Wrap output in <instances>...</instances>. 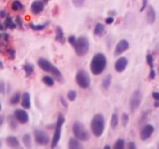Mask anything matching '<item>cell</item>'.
<instances>
[{"instance_id": "6da1fadb", "label": "cell", "mask_w": 159, "mask_h": 149, "mask_svg": "<svg viewBox=\"0 0 159 149\" xmlns=\"http://www.w3.org/2000/svg\"><path fill=\"white\" fill-rule=\"evenodd\" d=\"M107 60L105 54L102 53H97L93 57L90 63V70L94 75H99L102 74L107 67Z\"/></svg>"}, {"instance_id": "7a4b0ae2", "label": "cell", "mask_w": 159, "mask_h": 149, "mask_svg": "<svg viewBox=\"0 0 159 149\" xmlns=\"http://www.w3.org/2000/svg\"><path fill=\"white\" fill-rule=\"evenodd\" d=\"M37 65H38V66L40 67L43 71L48 73H51V74L55 78L56 80L58 81L59 82H64V78L61 72L59 71V69L57 67L53 65L52 63H51L50 61H48V59L43 58V57H40V58L37 60Z\"/></svg>"}, {"instance_id": "3957f363", "label": "cell", "mask_w": 159, "mask_h": 149, "mask_svg": "<svg viewBox=\"0 0 159 149\" xmlns=\"http://www.w3.org/2000/svg\"><path fill=\"white\" fill-rule=\"evenodd\" d=\"M91 130L96 138L102 136L105 130V119L103 115L101 113L94 115L91 120Z\"/></svg>"}, {"instance_id": "277c9868", "label": "cell", "mask_w": 159, "mask_h": 149, "mask_svg": "<svg viewBox=\"0 0 159 149\" xmlns=\"http://www.w3.org/2000/svg\"><path fill=\"white\" fill-rule=\"evenodd\" d=\"M72 133L76 138L82 141H87L90 138V133L84 124L79 121H75L72 125Z\"/></svg>"}, {"instance_id": "5b68a950", "label": "cell", "mask_w": 159, "mask_h": 149, "mask_svg": "<svg viewBox=\"0 0 159 149\" xmlns=\"http://www.w3.org/2000/svg\"><path fill=\"white\" fill-rule=\"evenodd\" d=\"M74 49L79 57L85 56L89 50V41L88 38L84 36L79 37L76 40L75 44L74 45Z\"/></svg>"}, {"instance_id": "8992f818", "label": "cell", "mask_w": 159, "mask_h": 149, "mask_svg": "<svg viewBox=\"0 0 159 149\" xmlns=\"http://www.w3.org/2000/svg\"><path fill=\"white\" fill-rule=\"evenodd\" d=\"M65 121V118L63 114L60 113L57 116V120L55 125V130H54V135H53L52 141H51V147L54 148L58 144L59 141H60L61 135V130L63 124Z\"/></svg>"}, {"instance_id": "52a82bcc", "label": "cell", "mask_w": 159, "mask_h": 149, "mask_svg": "<svg viewBox=\"0 0 159 149\" xmlns=\"http://www.w3.org/2000/svg\"><path fill=\"white\" fill-rule=\"evenodd\" d=\"M76 82L80 88L86 89L91 85V79L89 74L84 70H79L76 74Z\"/></svg>"}, {"instance_id": "ba28073f", "label": "cell", "mask_w": 159, "mask_h": 149, "mask_svg": "<svg viewBox=\"0 0 159 149\" xmlns=\"http://www.w3.org/2000/svg\"><path fill=\"white\" fill-rule=\"evenodd\" d=\"M142 98L143 95L141 90L137 89L134 92L130 99V106L132 111H135L139 108L142 102Z\"/></svg>"}, {"instance_id": "9c48e42d", "label": "cell", "mask_w": 159, "mask_h": 149, "mask_svg": "<svg viewBox=\"0 0 159 149\" xmlns=\"http://www.w3.org/2000/svg\"><path fill=\"white\" fill-rule=\"evenodd\" d=\"M34 138L36 143L39 145H47L50 141L49 135L41 130H34Z\"/></svg>"}, {"instance_id": "30bf717a", "label": "cell", "mask_w": 159, "mask_h": 149, "mask_svg": "<svg viewBox=\"0 0 159 149\" xmlns=\"http://www.w3.org/2000/svg\"><path fill=\"white\" fill-rule=\"evenodd\" d=\"M14 116L18 122L21 124H26L29 121V115L26 110L23 109H17L14 111Z\"/></svg>"}, {"instance_id": "8fae6325", "label": "cell", "mask_w": 159, "mask_h": 149, "mask_svg": "<svg viewBox=\"0 0 159 149\" xmlns=\"http://www.w3.org/2000/svg\"><path fill=\"white\" fill-rule=\"evenodd\" d=\"M130 47V44H129V42L127 41V40H120L117 43V44L116 45V47H115L114 50V56L115 57H118L120 54H122L123 53L125 52L127 49Z\"/></svg>"}, {"instance_id": "7c38bea8", "label": "cell", "mask_w": 159, "mask_h": 149, "mask_svg": "<svg viewBox=\"0 0 159 149\" xmlns=\"http://www.w3.org/2000/svg\"><path fill=\"white\" fill-rule=\"evenodd\" d=\"M154 131H155V127L152 124H147V125L144 126L142 130H141V133H140V138H141V141L148 140L153 134Z\"/></svg>"}, {"instance_id": "4fadbf2b", "label": "cell", "mask_w": 159, "mask_h": 149, "mask_svg": "<svg viewBox=\"0 0 159 149\" xmlns=\"http://www.w3.org/2000/svg\"><path fill=\"white\" fill-rule=\"evenodd\" d=\"M127 65H128V60H127V57H121L116 60V61L115 62L114 65V68L115 71H117V72L121 73L124 71H125V69L127 68Z\"/></svg>"}, {"instance_id": "5bb4252c", "label": "cell", "mask_w": 159, "mask_h": 149, "mask_svg": "<svg viewBox=\"0 0 159 149\" xmlns=\"http://www.w3.org/2000/svg\"><path fill=\"white\" fill-rule=\"evenodd\" d=\"M43 9H44V4L43 2L39 1V0L33 2L30 6L31 12L34 14H40L43 10Z\"/></svg>"}, {"instance_id": "9a60e30c", "label": "cell", "mask_w": 159, "mask_h": 149, "mask_svg": "<svg viewBox=\"0 0 159 149\" xmlns=\"http://www.w3.org/2000/svg\"><path fill=\"white\" fill-rule=\"evenodd\" d=\"M146 18H147V21L149 24H153L155 22V20H156V13H155V9L152 6H148Z\"/></svg>"}, {"instance_id": "2e32d148", "label": "cell", "mask_w": 159, "mask_h": 149, "mask_svg": "<svg viewBox=\"0 0 159 149\" xmlns=\"http://www.w3.org/2000/svg\"><path fill=\"white\" fill-rule=\"evenodd\" d=\"M55 40L61 44H64L65 43V37L63 29L59 26H57L55 27Z\"/></svg>"}, {"instance_id": "e0dca14e", "label": "cell", "mask_w": 159, "mask_h": 149, "mask_svg": "<svg viewBox=\"0 0 159 149\" xmlns=\"http://www.w3.org/2000/svg\"><path fill=\"white\" fill-rule=\"evenodd\" d=\"M6 142L8 146L13 148H17L20 147V141L17 139L16 137L13 136V135H9L6 138Z\"/></svg>"}, {"instance_id": "ac0fdd59", "label": "cell", "mask_w": 159, "mask_h": 149, "mask_svg": "<svg viewBox=\"0 0 159 149\" xmlns=\"http://www.w3.org/2000/svg\"><path fill=\"white\" fill-rule=\"evenodd\" d=\"M21 105L22 106L24 109H28L30 108L31 106V102H30V95L28 92H25L23 93V96H22V99H21Z\"/></svg>"}, {"instance_id": "d6986e66", "label": "cell", "mask_w": 159, "mask_h": 149, "mask_svg": "<svg viewBox=\"0 0 159 149\" xmlns=\"http://www.w3.org/2000/svg\"><path fill=\"white\" fill-rule=\"evenodd\" d=\"M68 148L70 149H79L82 148V145L81 144L80 141L78 138H71L68 141Z\"/></svg>"}, {"instance_id": "ffe728a7", "label": "cell", "mask_w": 159, "mask_h": 149, "mask_svg": "<svg viewBox=\"0 0 159 149\" xmlns=\"http://www.w3.org/2000/svg\"><path fill=\"white\" fill-rule=\"evenodd\" d=\"M94 34L96 37H102L105 34V26L101 23L96 24L94 29Z\"/></svg>"}, {"instance_id": "44dd1931", "label": "cell", "mask_w": 159, "mask_h": 149, "mask_svg": "<svg viewBox=\"0 0 159 149\" xmlns=\"http://www.w3.org/2000/svg\"><path fill=\"white\" fill-rule=\"evenodd\" d=\"M7 122L9 124V127L12 130H16L18 127V120L16 119L14 115H9L7 117Z\"/></svg>"}, {"instance_id": "7402d4cb", "label": "cell", "mask_w": 159, "mask_h": 149, "mask_svg": "<svg viewBox=\"0 0 159 149\" xmlns=\"http://www.w3.org/2000/svg\"><path fill=\"white\" fill-rule=\"evenodd\" d=\"M112 83V75L111 74H107V76L102 79V87L104 89L107 90L110 87Z\"/></svg>"}, {"instance_id": "603a6c76", "label": "cell", "mask_w": 159, "mask_h": 149, "mask_svg": "<svg viewBox=\"0 0 159 149\" xmlns=\"http://www.w3.org/2000/svg\"><path fill=\"white\" fill-rule=\"evenodd\" d=\"M4 26H6V28H9L10 29H14L16 28L17 25L15 22L12 20V19L10 16L6 17V20L4 22Z\"/></svg>"}, {"instance_id": "cb8c5ba5", "label": "cell", "mask_w": 159, "mask_h": 149, "mask_svg": "<svg viewBox=\"0 0 159 149\" xmlns=\"http://www.w3.org/2000/svg\"><path fill=\"white\" fill-rule=\"evenodd\" d=\"M20 99H21V95H20V92H16L12 96H11L10 99H9V102L12 105H16L20 102Z\"/></svg>"}, {"instance_id": "d4e9b609", "label": "cell", "mask_w": 159, "mask_h": 149, "mask_svg": "<svg viewBox=\"0 0 159 149\" xmlns=\"http://www.w3.org/2000/svg\"><path fill=\"white\" fill-rule=\"evenodd\" d=\"M23 69L25 71V74H26V77H30L34 72V66L30 64H25L23 66Z\"/></svg>"}, {"instance_id": "484cf974", "label": "cell", "mask_w": 159, "mask_h": 149, "mask_svg": "<svg viewBox=\"0 0 159 149\" xmlns=\"http://www.w3.org/2000/svg\"><path fill=\"white\" fill-rule=\"evenodd\" d=\"M23 142L24 145L26 147L30 148L32 146V139H31V136L29 133H26L23 136Z\"/></svg>"}, {"instance_id": "4316f807", "label": "cell", "mask_w": 159, "mask_h": 149, "mask_svg": "<svg viewBox=\"0 0 159 149\" xmlns=\"http://www.w3.org/2000/svg\"><path fill=\"white\" fill-rule=\"evenodd\" d=\"M42 82L48 86L51 87L54 85V80L52 77L49 75H45L42 78Z\"/></svg>"}, {"instance_id": "83f0119b", "label": "cell", "mask_w": 159, "mask_h": 149, "mask_svg": "<svg viewBox=\"0 0 159 149\" xmlns=\"http://www.w3.org/2000/svg\"><path fill=\"white\" fill-rule=\"evenodd\" d=\"M118 124H119V116L116 113H113L111 117V127L113 129L117 127Z\"/></svg>"}, {"instance_id": "f1b7e54d", "label": "cell", "mask_w": 159, "mask_h": 149, "mask_svg": "<svg viewBox=\"0 0 159 149\" xmlns=\"http://www.w3.org/2000/svg\"><path fill=\"white\" fill-rule=\"evenodd\" d=\"M47 24L48 23H45V24H34L33 23H30L29 24V26L34 31H40L43 30V29H45V27L47 26Z\"/></svg>"}, {"instance_id": "f546056e", "label": "cell", "mask_w": 159, "mask_h": 149, "mask_svg": "<svg viewBox=\"0 0 159 149\" xmlns=\"http://www.w3.org/2000/svg\"><path fill=\"white\" fill-rule=\"evenodd\" d=\"M23 4H22L20 1H18V0L14 1L12 3V6H11V8H12V9L13 11H19L20 10V9H23Z\"/></svg>"}, {"instance_id": "4dcf8cb0", "label": "cell", "mask_w": 159, "mask_h": 149, "mask_svg": "<svg viewBox=\"0 0 159 149\" xmlns=\"http://www.w3.org/2000/svg\"><path fill=\"white\" fill-rule=\"evenodd\" d=\"M146 61H147L148 65L150 67V69L154 70V58L152 54H147V56H146Z\"/></svg>"}, {"instance_id": "1f68e13d", "label": "cell", "mask_w": 159, "mask_h": 149, "mask_svg": "<svg viewBox=\"0 0 159 149\" xmlns=\"http://www.w3.org/2000/svg\"><path fill=\"white\" fill-rule=\"evenodd\" d=\"M124 146H125V142H124V140L118 139L117 141L115 142L114 146H113V148L114 149H123V148H124Z\"/></svg>"}, {"instance_id": "d6a6232c", "label": "cell", "mask_w": 159, "mask_h": 149, "mask_svg": "<svg viewBox=\"0 0 159 149\" xmlns=\"http://www.w3.org/2000/svg\"><path fill=\"white\" fill-rule=\"evenodd\" d=\"M129 120H130V119H129V115L127 113H123L122 116H121V122H122L123 127H127V125L129 123Z\"/></svg>"}, {"instance_id": "836d02e7", "label": "cell", "mask_w": 159, "mask_h": 149, "mask_svg": "<svg viewBox=\"0 0 159 149\" xmlns=\"http://www.w3.org/2000/svg\"><path fill=\"white\" fill-rule=\"evenodd\" d=\"M76 97H77V92L75 90H70L68 93V99L71 102L74 101Z\"/></svg>"}, {"instance_id": "e575fe53", "label": "cell", "mask_w": 159, "mask_h": 149, "mask_svg": "<svg viewBox=\"0 0 159 149\" xmlns=\"http://www.w3.org/2000/svg\"><path fill=\"white\" fill-rule=\"evenodd\" d=\"M71 2H72V4L74 5L75 7L81 8L83 6L85 0H71Z\"/></svg>"}, {"instance_id": "d590c367", "label": "cell", "mask_w": 159, "mask_h": 149, "mask_svg": "<svg viewBox=\"0 0 159 149\" xmlns=\"http://www.w3.org/2000/svg\"><path fill=\"white\" fill-rule=\"evenodd\" d=\"M8 57H9V60H14L16 57V51L12 48H9L7 50Z\"/></svg>"}, {"instance_id": "8d00e7d4", "label": "cell", "mask_w": 159, "mask_h": 149, "mask_svg": "<svg viewBox=\"0 0 159 149\" xmlns=\"http://www.w3.org/2000/svg\"><path fill=\"white\" fill-rule=\"evenodd\" d=\"M6 84L3 81H0V93L5 94L6 93Z\"/></svg>"}, {"instance_id": "74e56055", "label": "cell", "mask_w": 159, "mask_h": 149, "mask_svg": "<svg viewBox=\"0 0 159 149\" xmlns=\"http://www.w3.org/2000/svg\"><path fill=\"white\" fill-rule=\"evenodd\" d=\"M15 23H16V25L18 26H20V28L23 27V20L20 16H16L15 20Z\"/></svg>"}, {"instance_id": "f35d334b", "label": "cell", "mask_w": 159, "mask_h": 149, "mask_svg": "<svg viewBox=\"0 0 159 149\" xmlns=\"http://www.w3.org/2000/svg\"><path fill=\"white\" fill-rule=\"evenodd\" d=\"M68 42H69L70 44H71V46L74 47V45L75 44L76 40H76V38H75V36L71 35V36H70L69 37H68Z\"/></svg>"}, {"instance_id": "ab89813d", "label": "cell", "mask_w": 159, "mask_h": 149, "mask_svg": "<svg viewBox=\"0 0 159 149\" xmlns=\"http://www.w3.org/2000/svg\"><path fill=\"white\" fill-rule=\"evenodd\" d=\"M59 99H60V102H61V105L65 107V108H68V102H67V101L65 100V98H64L63 96H61L60 97H59Z\"/></svg>"}, {"instance_id": "60d3db41", "label": "cell", "mask_w": 159, "mask_h": 149, "mask_svg": "<svg viewBox=\"0 0 159 149\" xmlns=\"http://www.w3.org/2000/svg\"><path fill=\"white\" fill-rule=\"evenodd\" d=\"M105 22H106V23L108 25L112 24V23L114 22V18H113V16H109V17H107V18L105 19Z\"/></svg>"}, {"instance_id": "b9f144b4", "label": "cell", "mask_w": 159, "mask_h": 149, "mask_svg": "<svg viewBox=\"0 0 159 149\" xmlns=\"http://www.w3.org/2000/svg\"><path fill=\"white\" fill-rule=\"evenodd\" d=\"M127 148L129 149H136L137 148V145L134 141H130V142L128 143L127 144Z\"/></svg>"}, {"instance_id": "7bdbcfd3", "label": "cell", "mask_w": 159, "mask_h": 149, "mask_svg": "<svg viewBox=\"0 0 159 149\" xmlns=\"http://www.w3.org/2000/svg\"><path fill=\"white\" fill-rule=\"evenodd\" d=\"M148 7V2L147 0H143L142 6H141V9H140V12H143V11L145 9V8Z\"/></svg>"}, {"instance_id": "ee69618b", "label": "cell", "mask_w": 159, "mask_h": 149, "mask_svg": "<svg viewBox=\"0 0 159 149\" xmlns=\"http://www.w3.org/2000/svg\"><path fill=\"white\" fill-rule=\"evenodd\" d=\"M149 77H150L151 79H155V77H156V73H155V69L154 70H150V73H149Z\"/></svg>"}, {"instance_id": "f6af8a7d", "label": "cell", "mask_w": 159, "mask_h": 149, "mask_svg": "<svg viewBox=\"0 0 159 149\" xmlns=\"http://www.w3.org/2000/svg\"><path fill=\"white\" fill-rule=\"evenodd\" d=\"M152 97L155 100H159V92H153L152 93Z\"/></svg>"}, {"instance_id": "bcb514c9", "label": "cell", "mask_w": 159, "mask_h": 149, "mask_svg": "<svg viewBox=\"0 0 159 149\" xmlns=\"http://www.w3.org/2000/svg\"><path fill=\"white\" fill-rule=\"evenodd\" d=\"M6 16V12L4 10H0V18H5Z\"/></svg>"}, {"instance_id": "7dc6e473", "label": "cell", "mask_w": 159, "mask_h": 149, "mask_svg": "<svg viewBox=\"0 0 159 149\" xmlns=\"http://www.w3.org/2000/svg\"><path fill=\"white\" fill-rule=\"evenodd\" d=\"M3 40H5L6 41H9V35L8 34H3Z\"/></svg>"}, {"instance_id": "c3c4849f", "label": "cell", "mask_w": 159, "mask_h": 149, "mask_svg": "<svg viewBox=\"0 0 159 149\" xmlns=\"http://www.w3.org/2000/svg\"><path fill=\"white\" fill-rule=\"evenodd\" d=\"M4 120H5L4 116H2V115H0V127H1V126L3 124V123H4Z\"/></svg>"}, {"instance_id": "681fc988", "label": "cell", "mask_w": 159, "mask_h": 149, "mask_svg": "<svg viewBox=\"0 0 159 149\" xmlns=\"http://www.w3.org/2000/svg\"><path fill=\"white\" fill-rule=\"evenodd\" d=\"M5 66H4V64H3V62L2 61H0V70H3L4 69Z\"/></svg>"}, {"instance_id": "f907efd6", "label": "cell", "mask_w": 159, "mask_h": 149, "mask_svg": "<svg viewBox=\"0 0 159 149\" xmlns=\"http://www.w3.org/2000/svg\"><path fill=\"white\" fill-rule=\"evenodd\" d=\"M154 106H155V107H156V108L159 107V100H155V103H154Z\"/></svg>"}, {"instance_id": "816d5d0a", "label": "cell", "mask_w": 159, "mask_h": 149, "mask_svg": "<svg viewBox=\"0 0 159 149\" xmlns=\"http://www.w3.org/2000/svg\"><path fill=\"white\" fill-rule=\"evenodd\" d=\"M116 12H115V11H110V12H109V14H110V15H116Z\"/></svg>"}, {"instance_id": "f5cc1de1", "label": "cell", "mask_w": 159, "mask_h": 149, "mask_svg": "<svg viewBox=\"0 0 159 149\" xmlns=\"http://www.w3.org/2000/svg\"><path fill=\"white\" fill-rule=\"evenodd\" d=\"M104 148H105V149H110V148H111V147H110V146H109V145H105V146H104Z\"/></svg>"}, {"instance_id": "db71d44e", "label": "cell", "mask_w": 159, "mask_h": 149, "mask_svg": "<svg viewBox=\"0 0 159 149\" xmlns=\"http://www.w3.org/2000/svg\"><path fill=\"white\" fill-rule=\"evenodd\" d=\"M157 147H158V148H159V141L158 142V144H157Z\"/></svg>"}, {"instance_id": "11a10c76", "label": "cell", "mask_w": 159, "mask_h": 149, "mask_svg": "<svg viewBox=\"0 0 159 149\" xmlns=\"http://www.w3.org/2000/svg\"><path fill=\"white\" fill-rule=\"evenodd\" d=\"M1 110H2V105L1 103H0V112H1Z\"/></svg>"}, {"instance_id": "9f6ffc18", "label": "cell", "mask_w": 159, "mask_h": 149, "mask_svg": "<svg viewBox=\"0 0 159 149\" xmlns=\"http://www.w3.org/2000/svg\"><path fill=\"white\" fill-rule=\"evenodd\" d=\"M43 2H48V1H50V0H43Z\"/></svg>"}, {"instance_id": "6f0895ef", "label": "cell", "mask_w": 159, "mask_h": 149, "mask_svg": "<svg viewBox=\"0 0 159 149\" xmlns=\"http://www.w3.org/2000/svg\"><path fill=\"white\" fill-rule=\"evenodd\" d=\"M1 146H2V142H1V141H0V147H1Z\"/></svg>"}, {"instance_id": "680465c9", "label": "cell", "mask_w": 159, "mask_h": 149, "mask_svg": "<svg viewBox=\"0 0 159 149\" xmlns=\"http://www.w3.org/2000/svg\"><path fill=\"white\" fill-rule=\"evenodd\" d=\"M0 52H1V49H0Z\"/></svg>"}]
</instances>
